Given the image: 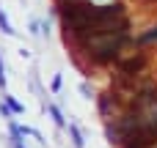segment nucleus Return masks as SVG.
Returning <instances> with one entry per match:
<instances>
[{"label":"nucleus","mask_w":157,"mask_h":148,"mask_svg":"<svg viewBox=\"0 0 157 148\" xmlns=\"http://www.w3.org/2000/svg\"><path fill=\"white\" fill-rule=\"evenodd\" d=\"M58 3H72V0H58Z\"/></svg>","instance_id":"nucleus-4"},{"label":"nucleus","mask_w":157,"mask_h":148,"mask_svg":"<svg viewBox=\"0 0 157 148\" xmlns=\"http://www.w3.org/2000/svg\"><path fill=\"white\" fill-rule=\"evenodd\" d=\"M155 148H157V146H155Z\"/></svg>","instance_id":"nucleus-5"},{"label":"nucleus","mask_w":157,"mask_h":148,"mask_svg":"<svg viewBox=\"0 0 157 148\" xmlns=\"http://www.w3.org/2000/svg\"><path fill=\"white\" fill-rule=\"evenodd\" d=\"M146 69H149V58H146L144 52H132V55H127V58H121V60H119V74H116V82H119L121 88L132 91V88L144 80Z\"/></svg>","instance_id":"nucleus-2"},{"label":"nucleus","mask_w":157,"mask_h":148,"mask_svg":"<svg viewBox=\"0 0 157 148\" xmlns=\"http://www.w3.org/2000/svg\"><path fill=\"white\" fill-rule=\"evenodd\" d=\"M138 44H157V25H152L149 30H144L138 36Z\"/></svg>","instance_id":"nucleus-3"},{"label":"nucleus","mask_w":157,"mask_h":148,"mask_svg":"<svg viewBox=\"0 0 157 148\" xmlns=\"http://www.w3.org/2000/svg\"><path fill=\"white\" fill-rule=\"evenodd\" d=\"M132 44L130 38V30H119V33H99V36H91L86 41H80V49L88 55V60L94 66H110V63H119L124 55V49Z\"/></svg>","instance_id":"nucleus-1"}]
</instances>
